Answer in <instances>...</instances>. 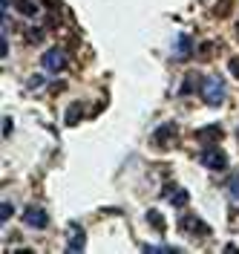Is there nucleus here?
<instances>
[{"label": "nucleus", "mask_w": 239, "mask_h": 254, "mask_svg": "<svg viewBox=\"0 0 239 254\" xmlns=\"http://www.w3.org/2000/svg\"><path fill=\"white\" fill-rule=\"evenodd\" d=\"M179 228H182L185 234H191V237H207V234H210V228H207L196 214H185V217H179Z\"/></svg>", "instance_id": "obj_5"}, {"label": "nucleus", "mask_w": 239, "mask_h": 254, "mask_svg": "<svg viewBox=\"0 0 239 254\" xmlns=\"http://www.w3.org/2000/svg\"><path fill=\"white\" fill-rule=\"evenodd\" d=\"M225 188H228V196H231L234 202H239V174H234V176H231Z\"/></svg>", "instance_id": "obj_12"}, {"label": "nucleus", "mask_w": 239, "mask_h": 254, "mask_svg": "<svg viewBox=\"0 0 239 254\" xmlns=\"http://www.w3.org/2000/svg\"><path fill=\"white\" fill-rule=\"evenodd\" d=\"M176 139H179V125H176V122H167V125L156 127V133H153V147L167 150V147H173Z\"/></svg>", "instance_id": "obj_3"}, {"label": "nucleus", "mask_w": 239, "mask_h": 254, "mask_svg": "<svg viewBox=\"0 0 239 254\" xmlns=\"http://www.w3.org/2000/svg\"><path fill=\"white\" fill-rule=\"evenodd\" d=\"M199 162H202L205 168H210V171H225V168H228V153L219 150L216 144H205V150L199 153Z\"/></svg>", "instance_id": "obj_2"}, {"label": "nucleus", "mask_w": 239, "mask_h": 254, "mask_svg": "<svg viewBox=\"0 0 239 254\" xmlns=\"http://www.w3.org/2000/svg\"><path fill=\"white\" fill-rule=\"evenodd\" d=\"M17 9L23 12V15H38V6H35V0H15Z\"/></svg>", "instance_id": "obj_14"}, {"label": "nucleus", "mask_w": 239, "mask_h": 254, "mask_svg": "<svg viewBox=\"0 0 239 254\" xmlns=\"http://www.w3.org/2000/svg\"><path fill=\"white\" fill-rule=\"evenodd\" d=\"M237 35H239V20H237Z\"/></svg>", "instance_id": "obj_17"}, {"label": "nucleus", "mask_w": 239, "mask_h": 254, "mask_svg": "<svg viewBox=\"0 0 239 254\" xmlns=\"http://www.w3.org/2000/svg\"><path fill=\"white\" fill-rule=\"evenodd\" d=\"M193 52V41L191 35H179L173 41V58H179V61H185V58H191Z\"/></svg>", "instance_id": "obj_9"}, {"label": "nucleus", "mask_w": 239, "mask_h": 254, "mask_svg": "<svg viewBox=\"0 0 239 254\" xmlns=\"http://www.w3.org/2000/svg\"><path fill=\"white\" fill-rule=\"evenodd\" d=\"M66 249H69V252H84V249H87V234H84V228H81L78 222H72V225H69Z\"/></svg>", "instance_id": "obj_7"}, {"label": "nucleus", "mask_w": 239, "mask_h": 254, "mask_svg": "<svg viewBox=\"0 0 239 254\" xmlns=\"http://www.w3.org/2000/svg\"><path fill=\"white\" fill-rule=\"evenodd\" d=\"M199 95L205 98V104L210 107H219L225 101V81L219 75H207V78L199 81Z\"/></svg>", "instance_id": "obj_1"}, {"label": "nucleus", "mask_w": 239, "mask_h": 254, "mask_svg": "<svg viewBox=\"0 0 239 254\" xmlns=\"http://www.w3.org/2000/svg\"><path fill=\"white\" fill-rule=\"evenodd\" d=\"M164 196H167L176 208H185V205H188V199H191V196H188V190H185V188H176V185H167Z\"/></svg>", "instance_id": "obj_10"}, {"label": "nucleus", "mask_w": 239, "mask_h": 254, "mask_svg": "<svg viewBox=\"0 0 239 254\" xmlns=\"http://www.w3.org/2000/svg\"><path fill=\"white\" fill-rule=\"evenodd\" d=\"M222 125H207V127H202L199 133H196V139L199 142H205V144H216V142H222Z\"/></svg>", "instance_id": "obj_8"}, {"label": "nucleus", "mask_w": 239, "mask_h": 254, "mask_svg": "<svg viewBox=\"0 0 239 254\" xmlns=\"http://www.w3.org/2000/svg\"><path fill=\"white\" fill-rule=\"evenodd\" d=\"M41 66L47 69V72H61L66 66V52L61 47H52L44 52V58H41Z\"/></svg>", "instance_id": "obj_4"}, {"label": "nucleus", "mask_w": 239, "mask_h": 254, "mask_svg": "<svg viewBox=\"0 0 239 254\" xmlns=\"http://www.w3.org/2000/svg\"><path fill=\"white\" fill-rule=\"evenodd\" d=\"M81 116H84V104H72V107L66 110V125H78Z\"/></svg>", "instance_id": "obj_11"}, {"label": "nucleus", "mask_w": 239, "mask_h": 254, "mask_svg": "<svg viewBox=\"0 0 239 254\" xmlns=\"http://www.w3.org/2000/svg\"><path fill=\"white\" fill-rule=\"evenodd\" d=\"M231 72L239 78V58H231Z\"/></svg>", "instance_id": "obj_16"}, {"label": "nucleus", "mask_w": 239, "mask_h": 254, "mask_svg": "<svg viewBox=\"0 0 239 254\" xmlns=\"http://www.w3.org/2000/svg\"><path fill=\"white\" fill-rule=\"evenodd\" d=\"M9 217H12V202H3V205H0V220L6 222Z\"/></svg>", "instance_id": "obj_15"}, {"label": "nucleus", "mask_w": 239, "mask_h": 254, "mask_svg": "<svg viewBox=\"0 0 239 254\" xmlns=\"http://www.w3.org/2000/svg\"><path fill=\"white\" fill-rule=\"evenodd\" d=\"M147 222H150L153 228H159V231H164V217H161L159 211H147Z\"/></svg>", "instance_id": "obj_13"}, {"label": "nucleus", "mask_w": 239, "mask_h": 254, "mask_svg": "<svg viewBox=\"0 0 239 254\" xmlns=\"http://www.w3.org/2000/svg\"><path fill=\"white\" fill-rule=\"evenodd\" d=\"M23 222H26L29 228H38V231H41V228L49 225V214L41 205H29L26 211H23Z\"/></svg>", "instance_id": "obj_6"}]
</instances>
